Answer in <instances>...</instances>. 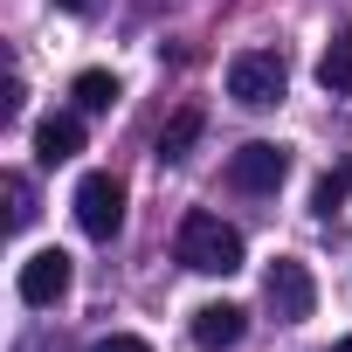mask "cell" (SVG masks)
I'll return each mask as SVG.
<instances>
[{"mask_svg":"<svg viewBox=\"0 0 352 352\" xmlns=\"http://www.w3.org/2000/svg\"><path fill=\"white\" fill-rule=\"evenodd\" d=\"M331 352H352V331H345V338H338V345H331Z\"/></svg>","mask_w":352,"mask_h":352,"instance_id":"16","label":"cell"},{"mask_svg":"<svg viewBox=\"0 0 352 352\" xmlns=\"http://www.w3.org/2000/svg\"><path fill=\"white\" fill-rule=\"evenodd\" d=\"M0 187H8V228H28V221H35V194H28V180H21V173H8Z\"/></svg>","mask_w":352,"mask_h":352,"instance_id":"13","label":"cell"},{"mask_svg":"<svg viewBox=\"0 0 352 352\" xmlns=\"http://www.w3.org/2000/svg\"><path fill=\"white\" fill-rule=\"evenodd\" d=\"M187 331H194V345H201V352H228V345H242L249 311H242V304H201Z\"/></svg>","mask_w":352,"mask_h":352,"instance_id":"7","label":"cell"},{"mask_svg":"<svg viewBox=\"0 0 352 352\" xmlns=\"http://www.w3.org/2000/svg\"><path fill=\"white\" fill-rule=\"evenodd\" d=\"M69 97H76V111H90V118H97V111H111L124 90H118V76H111V69H83V76L69 83Z\"/></svg>","mask_w":352,"mask_h":352,"instance_id":"10","label":"cell"},{"mask_svg":"<svg viewBox=\"0 0 352 352\" xmlns=\"http://www.w3.org/2000/svg\"><path fill=\"white\" fill-rule=\"evenodd\" d=\"M283 83H290V69H283L276 49H242V56L228 63V97H235L242 111H270V104H283Z\"/></svg>","mask_w":352,"mask_h":352,"instance_id":"2","label":"cell"},{"mask_svg":"<svg viewBox=\"0 0 352 352\" xmlns=\"http://www.w3.org/2000/svg\"><path fill=\"white\" fill-rule=\"evenodd\" d=\"M201 124H208V118H201L194 104H187V111H173V124L159 131V159H166V166H173V159H187L194 138H201Z\"/></svg>","mask_w":352,"mask_h":352,"instance_id":"11","label":"cell"},{"mask_svg":"<svg viewBox=\"0 0 352 352\" xmlns=\"http://www.w3.org/2000/svg\"><path fill=\"white\" fill-rule=\"evenodd\" d=\"M283 180H290V152L270 145V138H249V145L228 159V187H235V194H276Z\"/></svg>","mask_w":352,"mask_h":352,"instance_id":"5","label":"cell"},{"mask_svg":"<svg viewBox=\"0 0 352 352\" xmlns=\"http://www.w3.org/2000/svg\"><path fill=\"white\" fill-rule=\"evenodd\" d=\"M76 221L90 242H111L124 228V180L118 173H83L76 180Z\"/></svg>","mask_w":352,"mask_h":352,"instance_id":"3","label":"cell"},{"mask_svg":"<svg viewBox=\"0 0 352 352\" xmlns=\"http://www.w3.org/2000/svg\"><path fill=\"white\" fill-rule=\"evenodd\" d=\"M263 297H270V311H276L283 324H304V318L318 311V283H311V270H304L297 256H276V263H270Z\"/></svg>","mask_w":352,"mask_h":352,"instance_id":"4","label":"cell"},{"mask_svg":"<svg viewBox=\"0 0 352 352\" xmlns=\"http://www.w3.org/2000/svg\"><path fill=\"white\" fill-rule=\"evenodd\" d=\"M345 194H352V159H338V166L324 173V180H318V194H311V208H318V214L331 221V214L345 208Z\"/></svg>","mask_w":352,"mask_h":352,"instance_id":"12","label":"cell"},{"mask_svg":"<svg viewBox=\"0 0 352 352\" xmlns=\"http://www.w3.org/2000/svg\"><path fill=\"white\" fill-rule=\"evenodd\" d=\"M56 8H69V14H76V8H90V0H56Z\"/></svg>","mask_w":352,"mask_h":352,"instance_id":"15","label":"cell"},{"mask_svg":"<svg viewBox=\"0 0 352 352\" xmlns=\"http://www.w3.org/2000/svg\"><path fill=\"white\" fill-rule=\"evenodd\" d=\"M14 290H21V304H35V311L63 304V297H69V256H63V249H35V256L21 263Z\"/></svg>","mask_w":352,"mask_h":352,"instance_id":"6","label":"cell"},{"mask_svg":"<svg viewBox=\"0 0 352 352\" xmlns=\"http://www.w3.org/2000/svg\"><path fill=\"white\" fill-rule=\"evenodd\" d=\"M318 83H324L331 97H352V28L331 35V49L318 56Z\"/></svg>","mask_w":352,"mask_h":352,"instance_id":"9","label":"cell"},{"mask_svg":"<svg viewBox=\"0 0 352 352\" xmlns=\"http://www.w3.org/2000/svg\"><path fill=\"white\" fill-rule=\"evenodd\" d=\"M76 152H83V118H76V111H56V118L35 124V159H42V166H63V159H76Z\"/></svg>","mask_w":352,"mask_h":352,"instance_id":"8","label":"cell"},{"mask_svg":"<svg viewBox=\"0 0 352 352\" xmlns=\"http://www.w3.org/2000/svg\"><path fill=\"white\" fill-rule=\"evenodd\" d=\"M173 249H180V263L194 276H235L242 270V235L221 214H201V208L180 221V242H173Z\"/></svg>","mask_w":352,"mask_h":352,"instance_id":"1","label":"cell"},{"mask_svg":"<svg viewBox=\"0 0 352 352\" xmlns=\"http://www.w3.org/2000/svg\"><path fill=\"white\" fill-rule=\"evenodd\" d=\"M90 352H152V345H145V338H131V331H111V338H97Z\"/></svg>","mask_w":352,"mask_h":352,"instance_id":"14","label":"cell"}]
</instances>
